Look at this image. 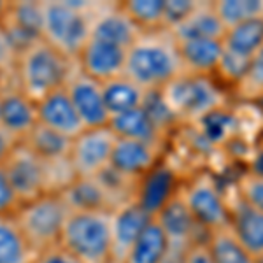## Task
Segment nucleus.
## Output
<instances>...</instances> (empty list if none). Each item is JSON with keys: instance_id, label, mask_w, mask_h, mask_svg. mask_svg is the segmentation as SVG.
I'll return each instance as SVG.
<instances>
[{"instance_id": "4", "label": "nucleus", "mask_w": 263, "mask_h": 263, "mask_svg": "<svg viewBox=\"0 0 263 263\" xmlns=\"http://www.w3.org/2000/svg\"><path fill=\"white\" fill-rule=\"evenodd\" d=\"M58 246L83 263H111V211L70 213Z\"/></svg>"}, {"instance_id": "44", "label": "nucleus", "mask_w": 263, "mask_h": 263, "mask_svg": "<svg viewBox=\"0 0 263 263\" xmlns=\"http://www.w3.org/2000/svg\"><path fill=\"white\" fill-rule=\"evenodd\" d=\"M163 263H184V253L176 251V249H171L167 260H165Z\"/></svg>"}, {"instance_id": "30", "label": "nucleus", "mask_w": 263, "mask_h": 263, "mask_svg": "<svg viewBox=\"0 0 263 263\" xmlns=\"http://www.w3.org/2000/svg\"><path fill=\"white\" fill-rule=\"evenodd\" d=\"M195 132L205 141L209 146H221L228 142L237 132L235 116L227 109H216L203 116L200 121L195 123Z\"/></svg>"}, {"instance_id": "5", "label": "nucleus", "mask_w": 263, "mask_h": 263, "mask_svg": "<svg viewBox=\"0 0 263 263\" xmlns=\"http://www.w3.org/2000/svg\"><path fill=\"white\" fill-rule=\"evenodd\" d=\"M179 125H195L216 109L227 107V93L214 78L197 74H181L162 90Z\"/></svg>"}, {"instance_id": "42", "label": "nucleus", "mask_w": 263, "mask_h": 263, "mask_svg": "<svg viewBox=\"0 0 263 263\" xmlns=\"http://www.w3.org/2000/svg\"><path fill=\"white\" fill-rule=\"evenodd\" d=\"M184 263H214L205 242L197 244L184 253Z\"/></svg>"}, {"instance_id": "37", "label": "nucleus", "mask_w": 263, "mask_h": 263, "mask_svg": "<svg viewBox=\"0 0 263 263\" xmlns=\"http://www.w3.org/2000/svg\"><path fill=\"white\" fill-rule=\"evenodd\" d=\"M240 197L263 213V177L244 171L233 182Z\"/></svg>"}, {"instance_id": "7", "label": "nucleus", "mask_w": 263, "mask_h": 263, "mask_svg": "<svg viewBox=\"0 0 263 263\" xmlns=\"http://www.w3.org/2000/svg\"><path fill=\"white\" fill-rule=\"evenodd\" d=\"M179 197L207 233L228 227L224 188L211 171H198L182 181Z\"/></svg>"}, {"instance_id": "18", "label": "nucleus", "mask_w": 263, "mask_h": 263, "mask_svg": "<svg viewBox=\"0 0 263 263\" xmlns=\"http://www.w3.org/2000/svg\"><path fill=\"white\" fill-rule=\"evenodd\" d=\"M151 216L146 214L134 200L125 202L111 211V233H112V260L123 261L130 248L142 233Z\"/></svg>"}, {"instance_id": "14", "label": "nucleus", "mask_w": 263, "mask_h": 263, "mask_svg": "<svg viewBox=\"0 0 263 263\" xmlns=\"http://www.w3.org/2000/svg\"><path fill=\"white\" fill-rule=\"evenodd\" d=\"M76 63L84 76L99 83H107L125 74L126 49L91 37L78 54Z\"/></svg>"}, {"instance_id": "48", "label": "nucleus", "mask_w": 263, "mask_h": 263, "mask_svg": "<svg viewBox=\"0 0 263 263\" xmlns=\"http://www.w3.org/2000/svg\"><path fill=\"white\" fill-rule=\"evenodd\" d=\"M111 263H123V261H116V260H112Z\"/></svg>"}, {"instance_id": "39", "label": "nucleus", "mask_w": 263, "mask_h": 263, "mask_svg": "<svg viewBox=\"0 0 263 263\" xmlns=\"http://www.w3.org/2000/svg\"><path fill=\"white\" fill-rule=\"evenodd\" d=\"M20 198L12 190L9 177L6 174V168L0 167V216L14 214L20 207Z\"/></svg>"}, {"instance_id": "22", "label": "nucleus", "mask_w": 263, "mask_h": 263, "mask_svg": "<svg viewBox=\"0 0 263 263\" xmlns=\"http://www.w3.org/2000/svg\"><path fill=\"white\" fill-rule=\"evenodd\" d=\"M109 128L118 139H132L151 144H165L167 137L158 130L142 107L116 114L109 120Z\"/></svg>"}, {"instance_id": "45", "label": "nucleus", "mask_w": 263, "mask_h": 263, "mask_svg": "<svg viewBox=\"0 0 263 263\" xmlns=\"http://www.w3.org/2000/svg\"><path fill=\"white\" fill-rule=\"evenodd\" d=\"M7 6H9V2H4V0H0V28H2L4 21H6V16H7Z\"/></svg>"}, {"instance_id": "19", "label": "nucleus", "mask_w": 263, "mask_h": 263, "mask_svg": "<svg viewBox=\"0 0 263 263\" xmlns=\"http://www.w3.org/2000/svg\"><path fill=\"white\" fill-rule=\"evenodd\" d=\"M37 118H39V125L48 126L70 139H74L84 130L65 88L37 100Z\"/></svg>"}, {"instance_id": "3", "label": "nucleus", "mask_w": 263, "mask_h": 263, "mask_svg": "<svg viewBox=\"0 0 263 263\" xmlns=\"http://www.w3.org/2000/svg\"><path fill=\"white\" fill-rule=\"evenodd\" d=\"M97 2L46 0L42 2V41L69 58H78L91 39Z\"/></svg>"}, {"instance_id": "26", "label": "nucleus", "mask_w": 263, "mask_h": 263, "mask_svg": "<svg viewBox=\"0 0 263 263\" xmlns=\"http://www.w3.org/2000/svg\"><path fill=\"white\" fill-rule=\"evenodd\" d=\"M102 93H104L105 107L111 116L141 107L146 95V91L125 74L107 83H102Z\"/></svg>"}, {"instance_id": "16", "label": "nucleus", "mask_w": 263, "mask_h": 263, "mask_svg": "<svg viewBox=\"0 0 263 263\" xmlns=\"http://www.w3.org/2000/svg\"><path fill=\"white\" fill-rule=\"evenodd\" d=\"M165 144H151L132 139H118L114 144L111 167L132 181H137L165 158Z\"/></svg>"}, {"instance_id": "24", "label": "nucleus", "mask_w": 263, "mask_h": 263, "mask_svg": "<svg viewBox=\"0 0 263 263\" xmlns=\"http://www.w3.org/2000/svg\"><path fill=\"white\" fill-rule=\"evenodd\" d=\"M171 253V242L155 218L147 223L123 263H163Z\"/></svg>"}, {"instance_id": "1", "label": "nucleus", "mask_w": 263, "mask_h": 263, "mask_svg": "<svg viewBox=\"0 0 263 263\" xmlns=\"http://www.w3.org/2000/svg\"><path fill=\"white\" fill-rule=\"evenodd\" d=\"M181 74H184V67L179 44L167 28L142 32L126 49L125 76L144 91H162Z\"/></svg>"}, {"instance_id": "27", "label": "nucleus", "mask_w": 263, "mask_h": 263, "mask_svg": "<svg viewBox=\"0 0 263 263\" xmlns=\"http://www.w3.org/2000/svg\"><path fill=\"white\" fill-rule=\"evenodd\" d=\"M223 48L244 58H254L263 49V18L249 20L227 28Z\"/></svg>"}, {"instance_id": "47", "label": "nucleus", "mask_w": 263, "mask_h": 263, "mask_svg": "<svg viewBox=\"0 0 263 263\" xmlns=\"http://www.w3.org/2000/svg\"><path fill=\"white\" fill-rule=\"evenodd\" d=\"M260 147H263V132H261V142H260Z\"/></svg>"}, {"instance_id": "34", "label": "nucleus", "mask_w": 263, "mask_h": 263, "mask_svg": "<svg viewBox=\"0 0 263 263\" xmlns=\"http://www.w3.org/2000/svg\"><path fill=\"white\" fill-rule=\"evenodd\" d=\"M141 107L147 112V116L151 118L153 123L158 126V130L165 137H168L174 128L181 126L177 118L171 111V107L167 105V102H165L162 91H146Z\"/></svg>"}, {"instance_id": "8", "label": "nucleus", "mask_w": 263, "mask_h": 263, "mask_svg": "<svg viewBox=\"0 0 263 263\" xmlns=\"http://www.w3.org/2000/svg\"><path fill=\"white\" fill-rule=\"evenodd\" d=\"M116 135L109 126L84 128L72 139L69 162L78 177H97L111 165Z\"/></svg>"}, {"instance_id": "11", "label": "nucleus", "mask_w": 263, "mask_h": 263, "mask_svg": "<svg viewBox=\"0 0 263 263\" xmlns=\"http://www.w3.org/2000/svg\"><path fill=\"white\" fill-rule=\"evenodd\" d=\"M4 168H6L12 190L18 195L21 203L49 193L46 162H42L39 156L33 155L23 142L16 146Z\"/></svg>"}, {"instance_id": "38", "label": "nucleus", "mask_w": 263, "mask_h": 263, "mask_svg": "<svg viewBox=\"0 0 263 263\" xmlns=\"http://www.w3.org/2000/svg\"><path fill=\"white\" fill-rule=\"evenodd\" d=\"M197 6L198 2H193V0H165L163 28L174 30L176 27H179Z\"/></svg>"}, {"instance_id": "36", "label": "nucleus", "mask_w": 263, "mask_h": 263, "mask_svg": "<svg viewBox=\"0 0 263 263\" xmlns=\"http://www.w3.org/2000/svg\"><path fill=\"white\" fill-rule=\"evenodd\" d=\"M251 60L253 58L239 57V54L230 53V51L223 48L221 62H219L218 70H216L214 76H218L223 83L230 84V86H237L240 83V79L246 76V72H248L249 65H251Z\"/></svg>"}, {"instance_id": "15", "label": "nucleus", "mask_w": 263, "mask_h": 263, "mask_svg": "<svg viewBox=\"0 0 263 263\" xmlns=\"http://www.w3.org/2000/svg\"><path fill=\"white\" fill-rule=\"evenodd\" d=\"M74 109L78 112L84 128H100L109 126V114L102 93V83L84 76L83 72H76L69 84L65 86Z\"/></svg>"}, {"instance_id": "35", "label": "nucleus", "mask_w": 263, "mask_h": 263, "mask_svg": "<svg viewBox=\"0 0 263 263\" xmlns=\"http://www.w3.org/2000/svg\"><path fill=\"white\" fill-rule=\"evenodd\" d=\"M235 90L237 95L244 100L263 99V49L251 60V65Z\"/></svg>"}, {"instance_id": "13", "label": "nucleus", "mask_w": 263, "mask_h": 263, "mask_svg": "<svg viewBox=\"0 0 263 263\" xmlns=\"http://www.w3.org/2000/svg\"><path fill=\"white\" fill-rule=\"evenodd\" d=\"M2 107L0 126L18 142H23L28 134L39 125L37 102L23 93L14 83H2Z\"/></svg>"}, {"instance_id": "28", "label": "nucleus", "mask_w": 263, "mask_h": 263, "mask_svg": "<svg viewBox=\"0 0 263 263\" xmlns=\"http://www.w3.org/2000/svg\"><path fill=\"white\" fill-rule=\"evenodd\" d=\"M23 144L33 155L39 156L42 162H58V160L69 158L72 139L44 125H37Z\"/></svg>"}, {"instance_id": "43", "label": "nucleus", "mask_w": 263, "mask_h": 263, "mask_svg": "<svg viewBox=\"0 0 263 263\" xmlns=\"http://www.w3.org/2000/svg\"><path fill=\"white\" fill-rule=\"evenodd\" d=\"M248 172L254 174V176H261L263 177V147H260L256 155L251 158V163H249Z\"/></svg>"}, {"instance_id": "17", "label": "nucleus", "mask_w": 263, "mask_h": 263, "mask_svg": "<svg viewBox=\"0 0 263 263\" xmlns=\"http://www.w3.org/2000/svg\"><path fill=\"white\" fill-rule=\"evenodd\" d=\"M142 33L141 28L134 23L121 7V2L104 4L99 2V7L93 16L91 37L109 44L120 46L123 49H128L139 35Z\"/></svg>"}, {"instance_id": "29", "label": "nucleus", "mask_w": 263, "mask_h": 263, "mask_svg": "<svg viewBox=\"0 0 263 263\" xmlns=\"http://www.w3.org/2000/svg\"><path fill=\"white\" fill-rule=\"evenodd\" d=\"M205 246L214 263H260L235 239L228 227L211 232Z\"/></svg>"}, {"instance_id": "6", "label": "nucleus", "mask_w": 263, "mask_h": 263, "mask_svg": "<svg viewBox=\"0 0 263 263\" xmlns=\"http://www.w3.org/2000/svg\"><path fill=\"white\" fill-rule=\"evenodd\" d=\"M69 214L70 209L60 193H44L33 200L20 203L14 218L30 246L39 254L60 244Z\"/></svg>"}, {"instance_id": "9", "label": "nucleus", "mask_w": 263, "mask_h": 263, "mask_svg": "<svg viewBox=\"0 0 263 263\" xmlns=\"http://www.w3.org/2000/svg\"><path fill=\"white\" fill-rule=\"evenodd\" d=\"M182 181L181 174L163 158L135 181L134 202L146 214L156 218L177 197Z\"/></svg>"}, {"instance_id": "25", "label": "nucleus", "mask_w": 263, "mask_h": 263, "mask_svg": "<svg viewBox=\"0 0 263 263\" xmlns=\"http://www.w3.org/2000/svg\"><path fill=\"white\" fill-rule=\"evenodd\" d=\"M37 258L14 214L0 216V263H33Z\"/></svg>"}, {"instance_id": "40", "label": "nucleus", "mask_w": 263, "mask_h": 263, "mask_svg": "<svg viewBox=\"0 0 263 263\" xmlns=\"http://www.w3.org/2000/svg\"><path fill=\"white\" fill-rule=\"evenodd\" d=\"M33 263H83V261H79L74 254H70L62 246H54V248L46 249V251L37 254Z\"/></svg>"}, {"instance_id": "23", "label": "nucleus", "mask_w": 263, "mask_h": 263, "mask_svg": "<svg viewBox=\"0 0 263 263\" xmlns=\"http://www.w3.org/2000/svg\"><path fill=\"white\" fill-rule=\"evenodd\" d=\"M70 213L81 211H112L109 197L97 177H76L60 193Z\"/></svg>"}, {"instance_id": "2", "label": "nucleus", "mask_w": 263, "mask_h": 263, "mask_svg": "<svg viewBox=\"0 0 263 263\" xmlns=\"http://www.w3.org/2000/svg\"><path fill=\"white\" fill-rule=\"evenodd\" d=\"M76 72L78 63L74 58L65 57L41 39L16 57L11 81L37 102L49 93L65 88Z\"/></svg>"}, {"instance_id": "12", "label": "nucleus", "mask_w": 263, "mask_h": 263, "mask_svg": "<svg viewBox=\"0 0 263 263\" xmlns=\"http://www.w3.org/2000/svg\"><path fill=\"white\" fill-rule=\"evenodd\" d=\"M155 219L167 235L171 249L186 253L193 246L207 242L209 233L197 223V219L181 200L179 193Z\"/></svg>"}, {"instance_id": "33", "label": "nucleus", "mask_w": 263, "mask_h": 263, "mask_svg": "<svg viewBox=\"0 0 263 263\" xmlns=\"http://www.w3.org/2000/svg\"><path fill=\"white\" fill-rule=\"evenodd\" d=\"M121 7L142 32L163 28L165 0H130L121 2Z\"/></svg>"}, {"instance_id": "32", "label": "nucleus", "mask_w": 263, "mask_h": 263, "mask_svg": "<svg viewBox=\"0 0 263 263\" xmlns=\"http://www.w3.org/2000/svg\"><path fill=\"white\" fill-rule=\"evenodd\" d=\"M213 6L224 28L263 18V0H218Z\"/></svg>"}, {"instance_id": "31", "label": "nucleus", "mask_w": 263, "mask_h": 263, "mask_svg": "<svg viewBox=\"0 0 263 263\" xmlns=\"http://www.w3.org/2000/svg\"><path fill=\"white\" fill-rule=\"evenodd\" d=\"M4 25L18 28L35 39H42V2H37V0L9 2Z\"/></svg>"}, {"instance_id": "10", "label": "nucleus", "mask_w": 263, "mask_h": 263, "mask_svg": "<svg viewBox=\"0 0 263 263\" xmlns=\"http://www.w3.org/2000/svg\"><path fill=\"white\" fill-rule=\"evenodd\" d=\"M224 195L228 203V228L235 239L263 263V213L240 197L235 184H228Z\"/></svg>"}, {"instance_id": "46", "label": "nucleus", "mask_w": 263, "mask_h": 263, "mask_svg": "<svg viewBox=\"0 0 263 263\" xmlns=\"http://www.w3.org/2000/svg\"><path fill=\"white\" fill-rule=\"evenodd\" d=\"M0 107H2V88H0Z\"/></svg>"}, {"instance_id": "21", "label": "nucleus", "mask_w": 263, "mask_h": 263, "mask_svg": "<svg viewBox=\"0 0 263 263\" xmlns=\"http://www.w3.org/2000/svg\"><path fill=\"white\" fill-rule=\"evenodd\" d=\"M174 33L177 41H190V39H218L223 41L227 28L221 23L214 11L213 2H198L192 14L188 16L179 27H176Z\"/></svg>"}, {"instance_id": "41", "label": "nucleus", "mask_w": 263, "mask_h": 263, "mask_svg": "<svg viewBox=\"0 0 263 263\" xmlns=\"http://www.w3.org/2000/svg\"><path fill=\"white\" fill-rule=\"evenodd\" d=\"M18 141L12 137L11 134H7L6 130L0 126V167H4L6 162L9 160V156L12 155V151L18 146Z\"/></svg>"}, {"instance_id": "20", "label": "nucleus", "mask_w": 263, "mask_h": 263, "mask_svg": "<svg viewBox=\"0 0 263 263\" xmlns=\"http://www.w3.org/2000/svg\"><path fill=\"white\" fill-rule=\"evenodd\" d=\"M184 72L214 78L223 57V41L218 39H190L177 41Z\"/></svg>"}]
</instances>
